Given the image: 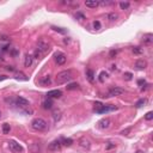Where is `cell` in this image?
Returning <instances> with one entry per match:
<instances>
[{
	"label": "cell",
	"mask_w": 153,
	"mask_h": 153,
	"mask_svg": "<svg viewBox=\"0 0 153 153\" xmlns=\"http://www.w3.org/2000/svg\"><path fill=\"white\" fill-rule=\"evenodd\" d=\"M72 78H73V73L71 69L62 71V72L58 73V75H56V83L65 84V83H67V81H69Z\"/></svg>",
	"instance_id": "6da1fadb"
},
{
	"label": "cell",
	"mask_w": 153,
	"mask_h": 153,
	"mask_svg": "<svg viewBox=\"0 0 153 153\" xmlns=\"http://www.w3.org/2000/svg\"><path fill=\"white\" fill-rule=\"evenodd\" d=\"M31 128H33L34 131L43 132V131H45V129L48 128V123L45 122L43 118L38 117V118L33 120V122H31Z\"/></svg>",
	"instance_id": "7a4b0ae2"
},
{
	"label": "cell",
	"mask_w": 153,
	"mask_h": 153,
	"mask_svg": "<svg viewBox=\"0 0 153 153\" xmlns=\"http://www.w3.org/2000/svg\"><path fill=\"white\" fill-rule=\"evenodd\" d=\"M49 50V43L48 41H45L44 38H40V41L37 42V52L40 54H45Z\"/></svg>",
	"instance_id": "3957f363"
},
{
	"label": "cell",
	"mask_w": 153,
	"mask_h": 153,
	"mask_svg": "<svg viewBox=\"0 0 153 153\" xmlns=\"http://www.w3.org/2000/svg\"><path fill=\"white\" fill-rule=\"evenodd\" d=\"M96 105V108H95V110H96V113H99V114H102V113H108V111H111V110H116V106H105V105H103V104H100V103H96L95 104Z\"/></svg>",
	"instance_id": "277c9868"
},
{
	"label": "cell",
	"mask_w": 153,
	"mask_h": 153,
	"mask_svg": "<svg viewBox=\"0 0 153 153\" xmlns=\"http://www.w3.org/2000/svg\"><path fill=\"white\" fill-rule=\"evenodd\" d=\"M60 148H61V141L60 140H54L48 145V150L52 151V152H58V151H60Z\"/></svg>",
	"instance_id": "5b68a950"
},
{
	"label": "cell",
	"mask_w": 153,
	"mask_h": 153,
	"mask_svg": "<svg viewBox=\"0 0 153 153\" xmlns=\"http://www.w3.org/2000/svg\"><path fill=\"white\" fill-rule=\"evenodd\" d=\"M15 105H19V106H23V108H26V106L30 105L28 99H25L23 97H16L15 98Z\"/></svg>",
	"instance_id": "8992f818"
},
{
	"label": "cell",
	"mask_w": 153,
	"mask_h": 153,
	"mask_svg": "<svg viewBox=\"0 0 153 153\" xmlns=\"http://www.w3.org/2000/svg\"><path fill=\"white\" fill-rule=\"evenodd\" d=\"M124 93V89L122 87H113L109 90V97H116V96H121Z\"/></svg>",
	"instance_id": "52a82bcc"
},
{
	"label": "cell",
	"mask_w": 153,
	"mask_h": 153,
	"mask_svg": "<svg viewBox=\"0 0 153 153\" xmlns=\"http://www.w3.org/2000/svg\"><path fill=\"white\" fill-rule=\"evenodd\" d=\"M8 146H10V150L12 151V152H15V153H20V152L23 151L22 146H20L18 142L13 141V140H11L10 142H8Z\"/></svg>",
	"instance_id": "ba28073f"
},
{
	"label": "cell",
	"mask_w": 153,
	"mask_h": 153,
	"mask_svg": "<svg viewBox=\"0 0 153 153\" xmlns=\"http://www.w3.org/2000/svg\"><path fill=\"white\" fill-rule=\"evenodd\" d=\"M110 124H111V121H110V118H108V117L103 118V120H100L99 122H98V127H99L100 129H108L109 127H110Z\"/></svg>",
	"instance_id": "9c48e42d"
},
{
	"label": "cell",
	"mask_w": 153,
	"mask_h": 153,
	"mask_svg": "<svg viewBox=\"0 0 153 153\" xmlns=\"http://www.w3.org/2000/svg\"><path fill=\"white\" fill-rule=\"evenodd\" d=\"M66 60H67V58H66V55H65V54H61V53L55 54V62L58 63L59 66L63 65V63L66 62Z\"/></svg>",
	"instance_id": "30bf717a"
},
{
	"label": "cell",
	"mask_w": 153,
	"mask_h": 153,
	"mask_svg": "<svg viewBox=\"0 0 153 153\" xmlns=\"http://www.w3.org/2000/svg\"><path fill=\"white\" fill-rule=\"evenodd\" d=\"M48 98H60L62 96V92L60 90H50L47 93Z\"/></svg>",
	"instance_id": "8fae6325"
},
{
	"label": "cell",
	"mask_w": 153,
	"mask_h": 153,
	"mask_svg": "<svg viewBox=\"0 0 153 153\" xmlns=\"http://www.w3.org/2000/svg\"><path fill=\"white\" fill-rule=\"evenodd\" d=\"M34 61V56L31 54H25V59H24V66L25 67H30L33 65Z\"/></svg>",
	"instance_id": "7c38bea8"
},
{
	"label": "cell",
	"mask_w": 153,
	"mask_h": 153,
	"mask_svg": "<svg viewBox=\"0 0 153 153\" xmlns=\"http://www.w3.org/2000/svg\"><path fill=\"white\" fill-rule=\"evenodd\" d=\"M135 67H136V69L142 71V69H145V68L147 67V62H146L145 60H138L135 62Z\"/></svg>",
	"instance_id": "4fadbf2b"
},
{
	"label": "cell",
	"mask_w": 153,
	"mask_h": 153,
	"mask_svg": "<svg viewBox=\"0 0 153 153\" xmlns=\"http://www.w3.org/2000/svg\"><path fill=\"white\" fill-rule=\"evenodd\" d=\"M85 5H86V7L95 8L99 5V1H97V0H87V1H85Z\"/></svg>",
	"instance_id": "5bb4252c"
},
{
	"label": "cell",
	"mask_w": 153,
	"mask_h": 153,
	"mask_svg": "<svg viewBox=\"0 0 153 153\" xmlns=\"http://www.w3.org/2000/svg\"><path fill=\"white\" fill-rule=\"evenodd\" d=\"M50 83H52V79H50L49 75H45V77H43V78L40 80V84H41V85H43V86L50 85Z\"/></svg>",
	"instance_id": "9a60e30c"
},
{
	"label": "cell",
	"mask_w": 153,
	"mask_h": 153,
	"mask_svg": "<svg viewBox=\"0 0 153 153\" xmlns=\"http://www.w3.org/2000/svg\"><path fill=\"white\" fill-rule=\"evenodd\" d=\"M152 42H153V35L152 34H146V35H143V43H146V44H151Z\"/></svg>",
	"instance_id": "2e32d148"
},
{
	"label": "cell",
	"mask_w": 153,
	"mask_h": 153,
	"mask_svg": "<svg viewBox=\"0 0 153 153\" xmlns=\"http://www.w3.org/2000/svg\"><path fill=\"white\" fill-rule=\"evenodd\" d=\"M42 106H43V109H45V110H48V109H52L53 108V102L50 99H47V100H44L42 103Z\"/></svg>",
	"instance_id": "e0dca14e"
},
{
	"label": "cell",
	"mask_w": 153,
	"mask_h": 153,
	"mask_svg": "<svg viewBox=\"0 0 153 153\" xmlns=\"http://www.w3.org/2000/svg\"><path fill=\"white\" fill-rule=\"evenodd\" d=\"M79 145L81 146V147H85V148H89L90 147V141L87 140V139H85V138H83V139H80L79 140Z\"/></svg>",
	"instance_id": "ac0fdd59"
},
{
	"label": "cell",
	"mask_w": 153,
	"mask_h": 153,
	"mask_svg": "<svg viewBox=\"0 0 153 153\" xmlns=\"http://www.w3.org/2000/svg\"><path fill=\"white\" fill-rule=\"evenodd\" d=\"M86 77H87V79H89L90 83H93V77H95V75H93V72L91 69L86 71Z\"/></svg>",
	"instance_id": "d6986e66"
},
{
	"label": "cell",
	"mask_w": 153,
	"mask_h": 153,
	"mask_svg": "<svg viewBox=\"0 0 153 153\" xmlns=\"http://www.w3.org/2000/svg\"><path fill=\"white\" fill-rule=\"evenodd\" d=\"M10 131H11L10 124H8V123H4V124H3V133L4 134H8V133H10Z\"/></svg>",
	"instance_id": "ffe728a7"
},
{
	"label": "cell",
	"mask_w": 153,
	"mask_h": 153,
	"mask_svg": "<svg viewBox=\"0 0 153 153\" xmlns=\"http://www.w3.org/2000/svg\"><path fill=\"white\" fill-rule=\"evenodd\" d=\"M129 3H127V1H122V3H120V7L121 10H128L129 8Z\"/></svg>",
	"instance_id": "44dd1931"
},
{
	"label": "cell",
	"mask_w": 153,
	"mask_h": 153,
	"mask_svg": "<svg viewBox=\"0 0 153 153\" xmlns=\"http://www.w3.org/2000/svg\"><path fill=\"white\" fill-rule=\"evenodd\" d=\"M78 86L79 85L77 83H72V84H69V85H67V90H77Z\"/></svg>",
	"instance_id": "7402d4cb"
},
{
	"label": "cell",
	"mask_w": 153,
	"mask_h": 153,
	"mask_svg": "<svg viewBox=\"0 0 153 153\" xmlns=\"http://www.w3.org/2000/svg\"><path fill=\"white\" fill-rule=\"evenodd\" d=\"M53 117H54V121H55V122H56V121H59L61 118V113H60V111H55V113L53 114Z\"/></svg>",
	"instance_id": "603a6c76"
},
{
	"label": "cell",
	"mask_w": 153,
	"mask_h": 153,
	"mask_svg": "<svg viewBox=\"0 0 153 153\" xmlns=\"http://www.w3.org/2000/svg\"><path fill=\"white\" fill-rule=\"evenodd\" d=\"M117 17H118V16L116 15V13H109V15H108L109 20H111V22H114V20H116V19H117Z\"/></svg>",
	"instance_id": "cb8c5ba5"
},
{
	"label": "cell",
	"mask_w": 153,
	"mask_h": 153,
	"mask_svg": "<svg viewBox=\"0 0 153 153\" xmlns=\"http://www.w3.org/2000/svg\"><path fill=\"white\" fill-rule=\"evenodd\" d=\"M133 53L136 54V55H140V54L142 53V49H141L140 47H134L133 48Z\"/></svg>",
	"instance_id": "d4e9b609"
},
{
	"label": "cell",
	"mask_w": 153,
	"mask_h": 153,
	"mask_svg": "<svg viewBox=\"0 0 153 153\" xmlns=\"http://www.w3.org/2000/svg\"><path fill=\"white\" fill-rule=\"evenodd\" d=\"M16 78H17V79H20V80H28V78H26V77H25V75L23 74V73H18V74L16 75Z\"/></svg>",
	"instance_id": "484cf974"
},
{
	"label": "cell",
	"mask_w": 153,
	"mask_h": 153,
	"mask_svg": "<svg viewBox=\"0 0 153 153\" xmlns=\"http://www.w3.org/2000/svg\"><path fill=\"white\" fill-rule=\"evenodd\" d=\"M153 118V113L152 111H148L147 114L145 115V120H147V121H151Z\"/></svg>",
	"instance_id": "4316f807"
},
{
	"label": "cell",
	"mask_w": 153,
	"mask_h": 153,
	"mask_svg": "<svg viewBox=\"0 0 153 153\" xmlns=\"http://www.w3.org/2000/svg\"><path fill=\"white\" fill-rule=\"evenodd\" d=\"M72 143H73L72 139H65V140H63V145L65 146H71Z\"/></svg>",
	"instance_id": "83f0119b"
},
{
	"label": "cell",
	"mask_w": 153,
	"mask_h": 153,
	"mask_svg": "<svg viewBox=\"0 0 153 153\" xmlns=\"http://www.w3.org/2000/svg\"><path fill=\"white\" fill-rule=\"evenodd\" d=\"M53 30L56 31V33H60V34H66V30H63V29H61V28H56V26H53Z\"/></svg>",
	"instance_id": "f1b7e54d"
},
{
	"label": "cell",
	"mask_w": 153,
	"mask_h": 153,
	"mask_svg": "<svg viewBox=\"0 0 153 153\" xmlns=\"http://www.w3.org/2000/svg\"><path fill=\"white\" fill-rule=\"evenodd\" d=\"M93 28H95L96 30H99L100 29V23L98 22V20H95V22H93Z\"/></svg>",
	"instance_id": "f546056e"
},
{
	"label": "cell",
	"mask_w": 153,
	"mask_h": 153,
	"mask_svg": "<svg viewBox=\"0 0 153 153\" xmlns=\"http://www.w3.org/2000/svg\"><path fill=\"white\" fill-rule=\"evenodd\" d=\"M145 103H146V99H140V100H138V102H136L135 105L138 106V108H140V106H142V104H145Z\"/></svg>",
	"instance_id": "4dcf8cb0"
},
{
	"label": "cell",
	"mask_w": 153,
	"mask_h": 153,
	"mask_svg": "<svg viewBox=\"0 0 153 153\" xmlns=\"http://www.w3.org/2000/svg\"><path fill=\"white\" fill-rule=\"evenodd\" d=\"M106 77H108V74H106L105 72H102V73L99 74V80H100V81H103L104 78H106Z\"/></svg>",
	"instance_id": "1f68e13d"
},
{
	"label": "cell",
	"mask_w": 153,
	"mask_h": 153,
	"mask_svg": "<svg viewBox=\"0 0 153 153\" xmlns=\"http://www.w3.org/2000/svg\"><path fill=\"white\" fill-rule=\"evenodd\" d=\"M111 1H99V5H102V6H106V5H111Z\"/></svg>",
	"instance_id": "d6a6232c"
},
{
	"label": "cell",
	"mask_w": 153,
	"mask_h": 153,
	"mask_svg": "<svg viewBox=\"0 0 153 153\" xmlns=\"http://www.w3.org/2000/svg\"><path fill=\"white\" fill-rule=\"evenodd\" d=\"M113 147H115V143L108 142V145H106V150H110V148H113Z\"/></svg>",
	"instance_id": "836d02e7"
},
{
	"label": "cell",
	"mask_w": 153,
	"mask_h": 153,
	"mask_svg": "<svg viewBox=\"0 0 153 153\" xmlns=\"http://www.w3.org/2000/svg\"><path fill=\"white\" fill-rule=\"evenodd\" d=\"M124 77H126V79H127V80H131V79H132V73H126Z\"/></svg>",
	"instance_id": "e575fe53"
},
{
	"label": "cell",
	"mask_w": 153,
	"mask_h": 153,
	"mask_svg": "<svg viewBox=\"0 0 153 153\" xmlns=\"http://www.w3.org/2000/svg\"><path fill=\"white\" fill-rule=\"evenodd\" d=\"M116 53H117L116 50H111V52H110V58H114V56L116 55Z\"/></svg>",
	"instance_id": "d590c367"
},
{
	"label": "cell",
	"mask_w": 153,
	"mask_h": 153,
	"mask_svg": "<svg viewBox=\"0 0 153 153\" xmlns=\"http://www.w3.org/2000/svg\"><path fill=\"white\" fill-rule=\"evenodd\" d=\"M129 132H131V128H128V129H126V131H123L121 134H123V135H126V134H127V133H129Z\"/></svg>",
	"instance_id": "8d00e7d4"
},
{
	"label": "cell",
	"mask_w": 153,
	"mask_h": 153,
	"mask_svg": "<svg viewBox=\"0 0 153 153\" xmlns=\"http://www.w3.org/2000/svg\"><path fill=\"white\" fill-rule=\"evenodd\" d=\"M6 69H7V71H11V72H13V71H15V68H13L12 66H7V67H6Z\"/></svg>",
	"instance_id": "74e56055"
},
{
	"label": "cell",
	"mask_w": 153,
	"mask_h": 153,
	"mask_svg": "<svg viewBox=\"0 0 153 153\" xmlns=\"http://www.w3.org/2000/svg\"><path fill=\"white\" fill-rule=\"evenodd\" d=\"M77 17L80 18V19H84V18H85V17H84V15H81V13H77Z\"/></svg>",
	"instance_id": "f35d334b"
},
{
	"label": "cell",
	"mask_w": 153,
	"mask_h": 153,
	"mask_svg": "<svg viewBox=\"0 0 153 153\" xmlns=\"http://www.w3.org/2000/svg\"><path fill=\"white\" fill-rule=\"evenodd\" d=\"M5 79H7V77H6V75H0V81L5 80Z\"/></svg>",
	"instance_id": "ab89813d"
},
{
	"label": "cell",
	"mask_w": 153,
	"mask_h": 153,
	"mask_svg": "<svg viewBox=\"0 0 153 153\" xmlns=\"http://www.w3.org/2000/svg\"><path fill=\"white\" fill-rule=\"evenodd\" d=\"M35 56H36V59H38V58H40V56H41V54L38 53L37 50H36V52H35Z\"/></svg>",
	"instance_id": "60d3db41"
},
{
	"label": "cell",
	"mask_w": 153,
	"mask_h": 153,
	"mask_svg": "<svg viewBox=\"0 0 153 153\" xmlns=\"http://www.w3.org/2000/svg\"><path fill=\"white\" fill-rule=\"evenodd\" d=\"M63 42H65L66 44H67V43H69V38H65V40H63Z\"/></svg>",
	"instance_id": "b9f144b4"
},
{
	"label": "cell",
	"mask_w": 153,
	"mask_h": 153,
	"mask_svg": "<svg viewBox=\"0 0 153 153\" xmlns=\"http://www.w3.org/2000/svg\"><path fill=\"white\" fill-rule=\"evenodd\" d=\"M11 53H12V55H17V50H12Z\"/></svg>",
	"instance_id": "7bdbcfd3"
},
{
	"label": "cell",
	"mask_w": 153,
	"mask_h": 153,
	"mask_svg": "<svg viewBox=\"0 0 153 153\" xmlns=\"http://www.w3.org/2000/svg\"><path fill=\"white\" fill-rule=\"evenodd\" d=\"M142 83H145V80H139V85H141Z\"/></svg>",
	"instance_id": "ee69618b"
},
{
	"label": "cell",
	"mask_w": 153,
	"mask_h": 153,
	"mask_svg": "<svg viewBox=\"0 0 153 153\" xmlns=\"http://www.w3.org/2000/svg\"><path fill=\"white\" fill-rule=\"evenodd\" d=\"M0 117H1V111H0Z\"/></svg>",
	"instance_id": "f6af8a7d"
}]
</instances>
